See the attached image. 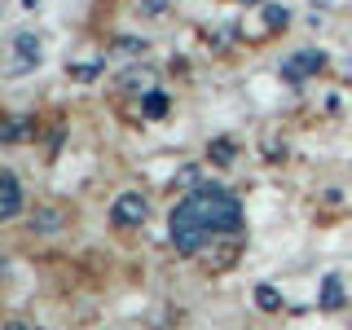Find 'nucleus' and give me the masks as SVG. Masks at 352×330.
<instances>
[{"label": "nucleus", "instance_id": "7", "mask_svg": "<svg viewBox=\"0 0 352 330\" xmlns=\"http://www.w3.org/2000/svg\"><path fill=\"white\" fill-rule=\"evenodd\" d=\"M62 225H66V212H62V207H40V216H36V229H40V234H58Z\"/></svg>", "mask_w": 352, "mask_h": 330}, {"label": "nucleus", "instance_id": "19", "mask_svg": "<svg viewBox=\"0 0 352 330\" xmlns=\"http://www.w3.org/2000/svg\"><path fill=\"white\" fill-rule=\"evenodd\" d=\"M322 5H330V0H322Z\"/></svg>", "mask_w": 352, "mask_h": 330}, {"label": "nucleus", "instance_id": "13", "mask_svg": "<svg viewBox=\"0 0 352 330\" xmlns=\"http://www.w3.org/2000/svg\"><path fill=\"white\" fill-rule=\"evenodd\" d=\"M212 159L220 163V168H225V163L234 159V146H229V141H216V146H212Z\"/></svg>", "mask_w": 352, "mask_h": 330}, {"label": "nucleus", "instance_id": "11", "mask_svg": "<svg viewBox=\"0 0 352 330\" xmlns=\"http://www.w3.org/2000/svg\"><path fill=\"white\" fill-rule=\"evenodd\" d=\"M22 137H27V124H18V119H9V124H5V146H18Z\"/></svg>", "mask_w": 352, "mask_h": 330}, {"label": "nucleus", "instance_id": "12", "mask_svg": "<svg viewBox=\"0 0 352 330\" xmlns=\"http://www.w3.org/2000/svg\"><path fill=\"white\" fill-rule=\"evenodd\" d=\"M264 22H269V27H286V22H291V14H286V9H278V5H269V9H264Z\"/></svg>", "mask_w": 352, "mask_h": 330}, {"label": "nucleus", "instance_id": "1", "mask_svg": "<svg viewBox=\"0 0 352 330\" xmlns=\"http://www.w3.org/2000/svg\"><path fill=\"white\" fill-rule=\"evenodd\" d=\"M190 207L198 212L207 234H234V229H242V203L216 181H203L198 190H190Z\"/></svg>", "mask_w": 352, "mask_h": 330}, {"label": "nucleus", "instance_id": "4", "mask_svg": "<svg viewBox=\"0 0 352 330\" xmlns=\"http://www.w3.org/2000/svg\"><path fill=\"white\" fill-rule=\"evenodd\" d=\"M146 216H150V207H146V198L141 194H119L115 203H110V220H115L119 229H137V225H146Z\"/></svg>", "mask_w": 352, "mask_h": 330}, {"label": "nucleus", "instance_id": "8", "mask_svg": "<svg viewBox=\"0 0 352 330\" xmlns=\"http://www.w3.org/2000/svg\"><path fill=\"white\" fill-rule=\"evenodd\" d=\"M168 106H172V102H168V93H159V88H150V93L141 97V110H146L150 119H163V115H168Z\"/></svg>", "mask_w": 352, "mask_h": 330}, {"label": "nucleus", "instance_id": "3", "mask_svg": "<svg viewBox=\"0 0 352 330\" xmlns=\"http://www.w3.org/2000/svg\"><path fill=\"white\" fill-rule=\"evenodd\" d=\"M9 49H14V58H9V75H27V71H36L40 58H44V40L36 36V31H14Z\"/></svg>", "mask_w": 352, "mask_h": 330}, {"label": "nucleus", "instance_id": "16", "mask_svg": "<svg viewBox=\"0 0 352 330\" xmlns=\"http://www.w3.org/2000/svg\"><path fill=\"white\" fill-rule=\"evenodd\" d=\"M97 71H102V66H75V80H97Z\"/></svg>", "mask_w": 352, "mask_h": 330}, {"label": "nucleus", "instance_id": "5", "mask_svg": "<svg viewBox=\"0 0 352 330\" xmlns=\"http://www.w3.org/2000/svg\"><path fill=\"white\" fill-rule=\"evenodd\" d=\"M326 66V53H317V49H304V53H295V58H286L282 62V75L291 84H300V80H308V75H317Z\"/></svg>", "mask_w": 352, "mask_h": 330}, {"label": "nucleus", "instance_id": "10", "mask_svg": "<svg viewBox=\"0 0 352 330\" xmlns=\"http://www.w3.org/2000/svg\"><path fill=\"white\" fill-rule=\"evenodd\" d=\"M344 291H339V278H326V291H322V308H339Z\"/></svg>", "mask_w": 352, "mask_h": 330}, {"label": "nucleus", "instance_id": "17", "mask_svg": "<svg viewBox=\"0 0 352 330\" xmlns=\"http://www.w3.org/2000/svg\"><path fill=\"white\" fill-rule=\"evenodd\" d=\"M5 330H27V326H22V322H9V326H5Z\"/></svg>", "mask_w": 352, "mask_h": 330}, {"label": "nucleus", "instance_id": "18", "mask_svg": "<svg viewBox=\"0 0 352 330\" xmlns=\"http://www.w3.org/2000/svg\"><path fill=\"white\" fill-rule=\"evenodd\" d=\"M242 5H264V0H242Z\"/></svg>", "mask_w": 352, "mask_h": 330}, {"label": "nucleus", "instance_id": "14", "mask_svg": "<svg viewBox=\"0 0 352 330\" xmlns=\"http://www.w3.org/2000/svg\"><path fill=\"white\" fill-rule=\"evenodd\" d=\"M115 49H119V53H146V40H132V36H128V40H119Z\"/></svg>", "mask_w": 352, "mask_h": 330}, {"label": "nucleus", "instance_id": "9", "mask_svg": "<svg viewBox=\"0 0 352 330\" xmlns=\"http://www.w3.org/2000/svg\"><path fill=\"white\" fill-rule=\"evenodd\" d=\"M256 304H260V308H269V313H273V308H282V295L273 291V286H256Z\"/></svg>", "mask_w": 352, "mask_h": 330}, {"label": "nucleus", "instance_id": "6", "mask_svg": "<svg viewBox=\"0 0 352 330\" xmlns=\"http://www.w3.org/2000/svg\"><path fill=\"white\" fill-rule=\"evenodd\" d=\"M22 212V185H18V172H0V216L14 220Z\"/></svg>", "mask_w": 352, "mask_h": 330}, {"label": "nucleus", "instance_id": "2", "mask_svg": "<svg viewBox=\"0 0 352 330\" xmlns=\"http://www.w3.org/2000/svg\"><path fill=\"white\" fill-rule=\"evenodd\" d=\"M168 229H172V247L181 251V256H194V251L203 247V238H207V229H203V220H198V212L190 207V198H181V203L172 207Z\"/></svg>", "mask_w": 352, "mask_h": 330}, {"label": "nucleus", "instance_id": "15", "mask_svg": "<svg viewBox=\"0 0 352 330\" xmlns=\"http://www.w3.org/2000/svg\"><path fill=\"white\" fill-rule=\"evenodd\" d=\"M141 9H146V14H154V18H159V14H168V0H141Z\"/></svg>", "mask_w": 352, "mask_h": 330}]
</instances>
